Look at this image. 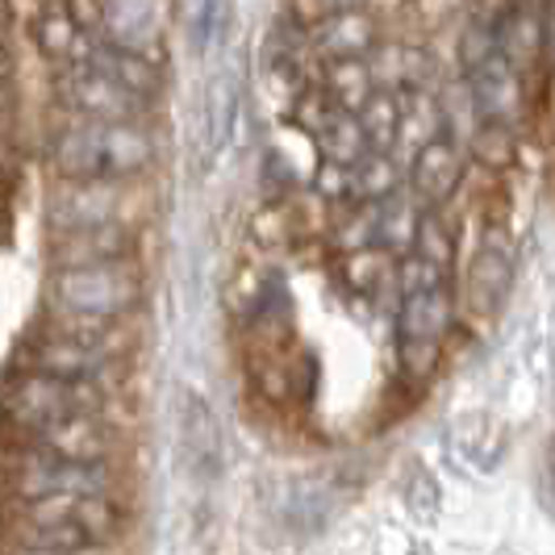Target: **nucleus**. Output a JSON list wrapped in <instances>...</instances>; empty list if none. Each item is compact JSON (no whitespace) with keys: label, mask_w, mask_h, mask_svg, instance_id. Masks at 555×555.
<instances>
[{"label":"nucleus","mask_w":555,"mask_h":555,"mask_svg":"<svg viewBox=\"0 0 555 555\" xmlns=\"http://www.w3.org/2000/svg\"><path fill=\"white\" fill-rule=\"evenodd\" d=\"M51 309L55 313H92V318H126L142 297V272L134 259L83 263L51 272Z\"/></svg>","instance_id":"f257e3e1"},{"label":"nucleus","mask_w":555,"mask_h":555,"mask_svg":"<svg viewBox=\"0 0 555 555\" xmlns=\"http://www.w3.org/2000/svg\"><path fill=\"white\" fill-rule=\"evenodd\" d=\"M101 410V389L83 385V380H59L47 372H29V367H13L9 389H4V414L13 422V430L22 435H38L42 426H51L59 417L88 414Z\"/></svg>","instance_id":"f03ea898"},{"label":"nucleus","mask_w":555,"mask_h":555,"mask_svg":"<svg viewBox=\"0 0 555 555\" xmlns=\"http://www.w3.org/2000/svg\"><path fill=\"white\" fill-rule=\"evenodd\" d=\"M113 473L109 464H76V460H59L26 447V455L13 460V498L38 501V498H92V493H109Z\"/></svg>","instance_id":"7ed1b4c3"},{"label":"nucleus","mask_w":555,"mask_h":555,"mask_svg":"<svg viewBox=\"0 0 555 555\" xmlns=\"http://www.w3.org/2000/svg\"><path fill=\"white\" fill-rule=\"evenodd\" d=\"M55 96L67 113L96 117V121H142V113L151 105V101H142L139 92H130L126 83L105 76L101 67H92L88 59L59 72Z\"/></svg>","instance_id":"20e7f679"},{"label":"nucleus","mask_w":555,"mask_h":555,"mask_svg":"<svg viewBox=\"0 0 555 555\" xmlns=\"http://www.w3.org/2000/svg\"><path fill=\"white\" fill-rule=\"evenodd\" d=\"M47 155L59 180H109V121L72 113L51 134Z\"/></svg>","instance_id":"39448f33"},{"label":"nucleus","mask_w":555,"mask_h":555,"mask_svg":"<svg viewBox=\"0 0 555 555\" xmlns=\"http://www.w3.org/2000/svg\"><path fill=\"white\" fill-rule=\"evenodd\" d=\"M47 218H51V230L121 222L117 180H59V189L47 201Z\"/></svg>","instance_id":"423d86ee"},{"label":"nucleus","mask_w":555,"mask_h":555,"mask_svg":"<svg viewBox=\"0 0 555 555\" xmlns=\"http://www.w3.org/2000/svg\"><path fill=\"white\" fill-rule=\"evenodd\" d=\"M113 443H117V435L109 430V422L96 417V410L59 417V422L42 426L38 435L26 439V447H34V451L59 455V460H76V464H109Z\"/></svg>","instance_id":"0eeeda50"},{"label":"nucleus","mask_w":555,"mask_h":555,"mask_svg":"<svg viewBox=\"0 0 555 555\" xmlns=\"http://www.w3.org/2000/svg\"><path fill=\"white\" fill-rule=\"evenodd\" d=\"M464 88L473 96V109L480 121H518L527 109V88H522V72L501 55H489L476 63L473 72H464Z\"/></svg>","instance_id":"6e6552de"},{"label":"nucleus","mask_w":555,"mask_h":555,"mask_svg":"<svg viewBox=\"0 0 555 555\" xmlns=\"http://www.w3.org/2000/svg\"><path fill=\"white\" fill-rule=\"evenodd\" d=\"M167 13L164 0H101V34L113 47L142 51V55L159 59L164 51Z\"/></svg>","instance_id":"1a4fd4ad"},{"label":"nucleus","mask_w":555,"mask_h":555,"mask_svg":"<svg viewBox=\"0 0 555 555\" xmlns=\"http://www.w3.org/2000/svg\"><path fill=\"white\" fill-rule=\"evenodd\" d=\"M460 176H464V151L455 146V139L439 134L426 146H417L414 159L405 164V189H410V196H417V205L439 209L443 201L455 196Z\"/></svg>","instance_id":"9d476101"},{"label":"nucleus","mask_w":555,"mask_h":555,"mask_svg":"<svg viewBox=\"0 0 555 555\" xmlns=\"http://www.w3.org/2000/svg\"><path fill=\"white\" fill-rule=\"evenodd\" d=\"M29 372H47V376H59V380H83V385H96L105 372L113 367L109 351H96V347H83V343H72L63 334H42L34 338L26 351Z\"/></svg>","instance_id":"9b49d317"},{"label":"nucleus","mask_w":555,"mask_h":555,"mask_svg":"<svg viewBox=\"0 0 555 555\" xmlns=\"http://www.w3.org/2000/svg\"><path fill=\"white\" fill-rule=\"evenodd\" d=\"M134 234L126 222L83 225V230H51V259L55 268H83V263H113L130 259Z\"/></svg>","instance_id":"f8f14e48"},{"label":"nucleus","mask_w":555,"mask_h":555,"mask_svg":"<svg viewBox=\"0 0 555 555\" xmlns=\"http://www.w3.org/2000/svg\"><path fill=\"white\" fill-rule=\"evenodd\" d=\"M34 47H38V55L47 59V63H55V67H72V63H83L88 51H92V34L72 17V9L63 4V0H51V4H42L38 13H34Z\"/></svg>","instance_id":"ddd939ff"},{"label":"nucleus","mask_w":555,"mask_h":555,"mask_svg":"<svg viewBox=\"0 0 555 555\" xmlns=\"http://www.w3.org/2000/svg\"><path fill=\"white\" fill-rule=\"evenodd\" d=\"M313 51L334 63V59H367L380 47V26L363 4H343L322 29L309 34Z\"/></svg>","instance_id":"4468645a"},{"label":"nucleus","mask_w":555,"mask_h":555,"mask_svg":"<svg viewBox=\"0 0 555 555\" xmlns=\"http://www.w3.org/2000/svg\"><path fill=\"white\" fill-rule=\"evenodd\" d=\"M455 326V293L451 288H426V293H401L397 297V338H426L443 343Z\"/></svg>","instance_id":"2eb2a0df"},{"label":"nucleus","mask_w":555,"mask_h":555,"mask_svg":"<svg viewBox=\"0 0 555 555\" xmlns=\"http://www.w3.org/2000/svg\"><path fill=\"white\" fill-rule=\"evenodd\" d=\"M180 443L201 476H214L222 468V426L209 410V401L196 392L180 397Z\"/></svg>","instance_id":"dca6fc26"},{"label":"nucleus","mask_w":555,"mask_h":555,"mask_svg":"<svg viewBox=\"0 0 555 555\" xmlns=\"http://www.w3.org/2000/svg\"><path fill=\"white\" fill-rule=\"evenodd\" d=\"M88 63L101 67V72L113 76L117 83H126L130 92H139L142 101H155L159 88H164V67H159V59L142 55V51H126V47H113L105 38H92Z\"/></svg>","instance_id":"f3484780"},{"label":"nucleus","mask_w":555,"mask_h":555,"mask_svg":"<svg viewBox=\"0 0 555 555\" xmlns=\"http://www.w3.org/2000/svg\"><path fill=\"white\" fill-rule=\"evenodd\" d=\"M443 121H447V113H443V105L430 96V88H401V134H397L392 155H401V159L410 164L417 146H426L430 139L443 134Z\"/></svg>","instance_id":"a211bd4d"},{"label":"nucleus","mask_w":555,"mask_h":555,"mask_svg":"<svg viewBox=\"0 0 555 555\" xmlns=\"http://www.w3.org/2000/svg\"><path fill=\"white\" fill-rule=\"evenodd\" d=\"M498 47L501 55L509 59L522 76L539 63V55H547L543 47V13H534L527 4H514L498 13Z\"/></svg>","instance_id":"6ab92c4d"},{"label":"nucleus","mask_w":555,"mask_h":555,"mask_svg":"<svg viewBox=\"0 0 555 555\" xmlns=\"http://www.w3.org/2000/svg\"><path fill=\"white\" fill-rule=\"evenodd\" d=\"M509 280H514V255H509L505 243L489 238L473 255V268H468V301L476 309H498V301L509 288Z\"/></svg>","instance_id":"aec40b11"},{"label":"nucleus","mask_w":555,"mask_h":555,"mask_svg":"<svg viewBox=\"0 0 555 555\" xmlns=\"http://www.w3.org/2000/svg\"><path fill=\"white\" fill-rule=\"evenodd\" d=\"M338 280H343L351 293L372 297V293H380L385 284H397V255H392L389 247H380V243L343 250V259H338Z\"/></svg>","instance_id":"412c9836"},{"label":"nucleus","mask_w":555,"mask_h":555,"mask_svg":"<svg viewBox=\"0 0 555 555\" xmlns=\"http://www.w3.org/2000/svg\"><path fill=\"white\" fill-rule=\"evenodd\" d=\"M313 142L322 146V159H334V164H347L356 167L372 151V142H367V130H363L360 113L351 109H338L334 105L331 117L322 121V130L313 134Z\"/></svg>","instance_id":"4be33fe9"},{"label":"nucleus","mask_w":555,"mask_h":555,"mask_svg":"<svg viewBox=\"0 0 555 555\" xmlns=\"http://www.w3.org/2000/svg\"><path fill=\"white\" fill-rule=\"evenodd\" d=\"M322 88L331 92V101L338 109L360 113L363 101H367L380 83H376V72H372V59H334V63H326Z\"/></svg>","instance_id":"5701e85b"},{"label":"nucleus","mask_w":555,"mask_h":555,"mask_svg":"<svg viewBox=\"0 0 555 555\" xmlns=\"http://www.w3.org/2000/svg\"><path fill=\"white\" fill-rule=\"evenodd\" d=\"M351 171H356V205H385L405 189L392 151H367Z\"/></svg>","instance_id":"b1692460"},{"label":"nucleus","mask_w":555,"mask_h":555,"mask_svg":"<svg viewBox=\"0 0 555 555\" xmlns=\"http://www.w3.org/2000/svg\"><path fill=\"white\" fill-rule=\"evenodd\" d=\"M234 117H238V80L222 72L214 76L209 92H205V151H222V142L234 130Z\"/></svg>","instance_id":"393cba45"},{"label":"nucleus","mask_w":555,"mask_h":555,"mask_svg":"<svg viewBox=\"0 0 555 555\" xmlns=\"http://www.w3.org/2000/svg\"><path fill=\"white\" fill-rule=\"evenodd\" d=\"M468 155L485 171H509L518 164V134L509 121H476L473 139H468Z\"/></svg>","instance_id":"a878e982"},{"label":"nucleus","mask_w":555,"mask_h":555,"mask_svg":"<svg viewBox=\"0 0 555 555\" xmlns=\"http://www.w3.org/2000/svg\"><path fill=\"white\" fill-rule=\"evenodd\" d=\"M360 121H363V130H367L372 151H392V146H397V134H401V92L376 88V92L363 101Z\"/></svg>","instance_id":"bb28decb"},{"label":"nucleus","mask_w":555,"mask_h":555,"mask_svg":"<svg viewBox=\"0 0 555 555\" xmlns=\"http://www.w3.org/2000/svg\"><path fill=\"white\" fill-rule=\"evenodd\" d=\"M414 205L417 196H401V193L380 205V247L397 250V255L414 250L417 222H422V214H417Z\"/></svg>","instance_id":"cd10ccee"},{"label":"nucleus","mask_w":555,"mask_h":555,"mask_svg":"<svg viewBox=\"0 0 555 555\" xmlns=\"http://www.w3.org/2000/svg\"><path fill=\"white\" fill-rule=\"evenodd\" d=\"M72 522L88 530L96 543H109V539H117L121 527H126V509H121L109 493H92V498H76Z\"/></svg>","instance_id":"c85d7f7f"},{"label":"nucleus","mask_w":555,"mask_h":555,"mask_svg":"<svg viewBox=\"0 0 555 555\" xmlns=\"http://www.w3.org/2000/svg\"><path fill=\"white\" fill-rule=\"evenodd\" d=\"M414 250H417V255H426V259H435L443 272H451V268H455V234L447 230V222L435 214V209H426V214H422Z\"/></svg>","instance_id":"c756f323"},{"label":"nucleus","mask_w":555,"mask_h":555,"mask_svg":"<svg viewBox=\"0 0 555 555\" xmlns=\"http://www.w3.org/2000/svg\"><path fill=\"white\" fill-rule=\"evenodd\" d=\"M443 360V343H426V338H397V367L410 385H422L435 376V367Z\"/></svg>","instance_id":"7c9ffc66"},{"label":"nucleus","mask_w":555,"mask_h":555,"mask_svg":"<svg viewBox=\"0 0 555 555\" xmlns=\"http://www.w3.org/2000/svg\"><path fill=\"white\" fill-rule=\"evenodd\" d=\"M447 276L435 259H426V255H417V250H405V255H397V297L401 293H426V288H443Z\"/></svg>","instance_id":"2f4dec72"},{"label":"nucleus","mask_w":555,"mask_h":555,"mask_svg":"<svg viewBox=\"0 0 555 555\" xmlns=\"http://www.w3.org/2000/svg\"><path fill=\"white\" fill-rule=\"evenodd\" d=\"M313 196L326 201V205H343V201H356V171L347 164H334V159H322L318 171H313Z\"/></svg>","instance_id":"473e14b6"},{"label":"nucleus","mask_w":555,"mask_h":555,"mask_svg":"<svg viewBox=\"0 0 555 555\" xmlns=\"http://www.w3.org/2000/svg\"><path fill=\"white\" fill-rule=\"evenodd\" d=\"M343 9V0H284V13H288V26L293 29H322L334 13Z\"/></svg>","instance_id":"72a5a7b5"},{"label":"nucleus","mask_w":555,"mask_h":555,"mask_svg":"<svg viewBox=\"0 0 555 555\" xmlns=\"http://www.w3.org/2000/svg\"><path fill=\"white\" fill-rule=\"evenodd\" d=\"M288 234H293V222H288L284 205H280V201H268V205L255 214V238H259V243H280V238H288Z\"/></svg>","instance_id":"f704fd0d"},{"label":"nucleus","mask_w":555,"mask_h":555,"mask_svg":"<svg viewBox=\"0 0 555 555\" xmlns=\"http://www.w3.org/2000/svg\"><path fill=\"white\" fill-rule=\"evenodd\" d=\"M13 555H105V543H92V547H29V543H13Z\"/></svg>","instance_id":"c9c22d12"},{"label":"nucleus","mask_w":555,"mask_h":555,"mask_svg":"<svg viewBox=\"0 0 555 555\" xmlns=\"http://www.w3.org/2000/svg\"><path fill=\"white\" fill-rule=\"evenodd\" d=\"M543 47H547V59H555V0L543 4Z\"/></svg>","instance_id":"e433bc0d"}]
</instances>
